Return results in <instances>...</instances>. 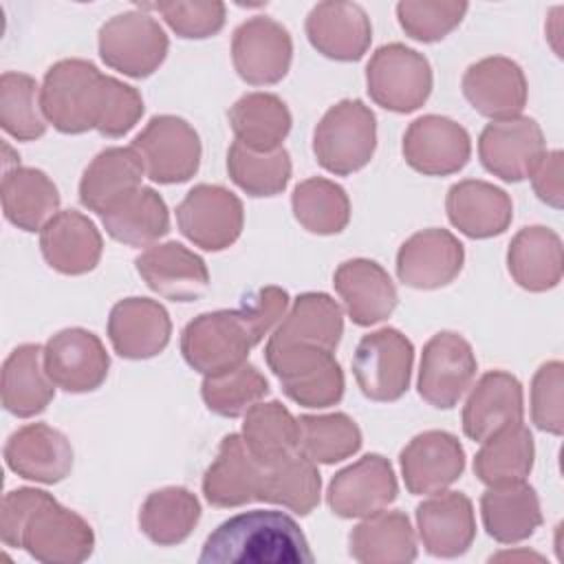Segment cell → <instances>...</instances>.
Instances as JSON below:
<instances>
[{"label":"cell","instance_id":"obj_1","mask_svg":"<svg viewBox=\"0 0 564 564\" xmlns=\"http://www.w3.org/2000/svg\"><path fill=\"white\" fill-rule=\"evenodd\" d=\"M0 538L11 549H24L44 564H77L93 555V527L62 507L48 491L20 487L0 505Z\"/></svg>","mask_w":564,"mask_h":564},{"label":"cell","instance_id":"obj_2","mask_svg":"<svg viewBox=\"0 0 564 564\" xmlns=\"http://www.w3.org/2000/svg\"><path fill=\"white\" fill-rule=\"evenodd\" d=\"M203 564H306L313 562L300 524L273 509H253L220 522L198 555Z\"/></svg>","mask_w":564,"mask_h":564},{"label":"cell","instance_id":"obj_3","mask_svg":"<svg viewBox=\"0 0 564 564\" xmlns=\"http://www.w3.org/2000/svg\"><path fill=\"white\" fill-rule=\"evenodd\" d=\"M112 75H104L93 62L70 57L55 62L42 82V115L64 134L97 130L104 121Z\"/></svg>","mask_w":564,"mask_h":564},{"label":"cell","instance_id":"obj_4","mask_svg":"<svg viewBox=\"0 0 564 564\" xmlns=\"http://www.w3.org/2000/svg\"><path fill=\"white\" fill-rule=\"evenodd\" d=\"M264 359L284 394L304 408H330L344 397V370L333 350L300 344H269Z\"/></svg>","mask_w":564,"mask_h":564},{"label":"cell","instance_id":"obj_5","mask_svg":"<svg viewBox=\"0 0 564 564\" xmlns=\"http://www.w3.org/2000/svg\"><path fill=\"white\" fill-rule=\"evenodd\" d=\"M377 148V117L361 99L330 106L313 130L317 163L337 176L366 167Z\"/></svg>","mask_w":564,"mask_h":564},{"label":"cell","instance_id":"obj_6","mask_svg":"<svg viewBox=\"0 0 564 564\" xmlns=\"http://www.w3.org/2000/svg\"><path fill=\"white\" fill-rule=\"evenodd\" d=\"M366 86L377 106L392 112H414L432 93V66L423 53L405 44H383L366 66Z\"/></svg>","mask_w":564,"mask_h":564},{"label":"cell","instance_id":"obj_7","mask_svg":"<svg viewBox=\"0 0 564 564\" xmlns=\"http://www.w3.org/2000/svg\"><path fill=\"white\" fill-rule=\"evenodd\" d=\"M412 364V341L388 326L359 339L352 355V375L366 399L390 403L408 392Z\"/></svg>","mask_w":564,"mask_h":564},{"label":"cell","instance_id":"obj_8","mask_svg":"<svg viewBox=\"0 0 564 564\" xmlns=\"http://www.w3.org/2000/svg\"><path fill=\"white\" fill-rule=\"evenodd\" d=\"M97 44L106 66L134 79L152 75L170 48L163 26L141 9L117 13L104 22Z\"/></svg>","mask_w":564,"mask_h":564},{"label":"cell","instance_id":"obj_9","mask_svg":"<svg viewBox=\"0 0 564 564\" xmlns=\"http://www.w3.org/2000/svg\"><path fill=\"white\" fill-rule=\"evenodd\" d=\"M132 148L143 161L145 176L161 185L189 181L200 165L198 132L176 115H156L134 137Z\"/></svg>","mask_w":564,"mask_h":564},{"label":"cell","instance_id":"obj_10","mask_svg":"<svg viewBox=\"0 0 564 564\" xmlns=\"http://www.w3.org/2000/svg\"><path fill=\"white\" fill-rule=\"evenodd\" d=\"M251 348L253 341L236 308L200 313L181 335L183 359L205 377L245 364Z\"/></svg>","mask_w":564,"mask_h":564},{"label":"cell","instance_id":"obj_11","mask_svg":"<svg viewBox=\"0 0 564 564\" xmlns=\"http://www.w3.org/2000/svg\"><path fill=\"white\" fill-rule=\"evenodd\" d=\"M181 234L205 251H223L231 247L245 225L240 198L223 185L200 183L192 187L176 207Z\"/></svg>","mask_w":564,"mask_h":564},{"label":"cell","instance_id":"obj_12","mask_svg":"<svg viewBox=\"0 0 564 564\" xmlns=\"http://www.w3.org/2000/svg\"><path fill=\"white\" fill-rule=\"evenodd\" d=\"M476 355L469 341L452 330L436 333L421 352L419 394L438 410L454 408L476 377Z\"/></svg>","mask_w":564,"mask_h":564},{"label":"cell","instance_id":"obj_13","mask_svg":"<svg viewBox=\"0 0 564 564\" xmlns=\"http://www.w3.org/2000/svg\"><path fill=\"white\" fill-rule=\"evenodd\" d=\"M546 154L544 132L531 117L491 121L478 139V156L487 172L520 183L533 174Z\"/></svg>","mask_w":564,"mask_h":564},{"label":"cell","instance_id":"obj_14","mask_svg":"<svg viewBox=\"0 0 564 564\" xmlns=\"http://www.w3.org/2000/svg\"><path fill=\"white\" fill-rule=\"evenodd\" d=\"M293 42L289 31L267 15L245 20L231 37L234 68L251 86L278 84L291 66Z\"/></svg>","mask_w":564,"mask_h":564},{"label":"cell","instance_id":"obj_15","mask_svg":"<svg viewBox=\"0 0 564 564\" xmlns=\"http://www.w3.org/2000/svg\"><path fill=\"white\" fill-rule=\"evenodd\" d=\"M397 494L399 485L390 460L381 454H366L333 476L326 500L339 518H366L392 505Z\"/></svg>","mask_w":564,"mask_h":564},{"label":"cell","instance_id":"obj_16","mask_svg":"<svg viewBox=\"0 0 564 564\" xmlns=\"http://www.w3.org/2000/svg\"><path fill=\"white\" fill-rule=\"evenodd\" d=\"M44 368L51 381L73 394L97 390L110 368L101 339L86 328H64L44 346Z\"/></svg>","mask_w":564,"mask_h":564},{"label":"cell","instance_id":"obj_17","mask_svg":"<svg viewBox=\"0 0 564 564\" xmlns=\"http://www.w3.org/2000/svg\"><path fill=\"white\" fill-rule=\"evenodd\" d=\"M469 154V132L449 117L423 115L403 134L405 163L425 176L456 174L467 165Z\"/></svg>","mask_w":564,"mask_h":564},{"label":"cell","instance_id":"obj_18","mask_svg":"<svg viewBox=\"0 0 564 564\" xmlns=\"http://www.w3.org/2000/svg\"><path fill=\"white\" fill-rule=\"evenodd\" d=\"M399 463L405 489L414 496H432L463 476L465 449L454 434L427 430L401 449Z\"/></svg>","mask_w":564,"mask_h":564},{"label":"cell","instance_id":"obj_19","mask_svg":"<svg viewBox=\"0 0 564 564\" xmlns=\"http://www.w3.org/2000/svg\"><path fill=\"white\" fill-rule=\"evenodd\" d=\"M460 240L438 227L412 234L397 253V275L410 289L432 291L449 284L463 269Z\"/></svg>","mask_w":564,"mask_h":564},{"label":"cell","instance_id":"obj_20","mask_svg":"<svg viewBox=\"0 0 564 564\" xmlns=\"http://www.w3.org/2000/svg\"><path fill=\"white\" fill-rule=\"evenodd\" d=\"M460 86L471 108L491 121L520 117L529 93L520 64L502 55L485 57L471 64L465 70Z\"/></svg>","mask_w":564,"mask_h":564},{"label":"cell","instance_id":"obj_21","mask_svg":"<svg viewBox=\"0 0 564 564\" xmlns=\"http://www.w3.org/2000/svg\"><path fill=\"white\" fill-rule=\"evenodd\" d=\"M306 37L311 46L335 62H357L372 42L368 13L357 2H319L306 15Z\"/></svg>","mask_w":564,"mask_h":564},{"label":"cell","instance_id":"obj_22","mask_svg":"<svg viewBox=\"0 0 564 564\" xmlns=\"http://www.w3.org/2000/svg\"><path fill=\"white\" fill-rule=\"evenodd\" d=\"M134 267L154 293L172 302H194L209 286L205 260L174 240L148 247Z\"/></svg>","mask_w":564,"mask_h":564},{"label":"cell","instance_id":"obj_23","mask_svg":"<svg viewBox=\"0 0 564 564\" xmlns=\"http://www.w3.org/2000/svg\"><path fill=\"white\" fill-rule=\"evenodd\" d=\"M170 313L150 297L119 300L108 315V339L123 359L156 357L170 344Z\"/></svg>","mask_w":564,"mask_h":564},{"label":"cell","instance_id":"obj_24","mask_svg":"<svg viewBox=\"0 0 564 564\" xmlns=\"http://www.w3.org/2000/svg\"><path fill=\"white\" fill-rule=\"evenodd\" d=\"M4 463L20 478L55 485L73 469V447L59 430L29 423L7 438Z\"/></svg>","mask_w":564,"mask_h":564},{"label":"cell","instance_id":"obj_25","mask_svg":"<svg viewBox=\"0 0 564 564\" xmlns=\"http://www.w3.org/2000/svg\"><path fill=\"white\" fill-rule=\"evenodd\" d=\"M423 549L434 557H458L476 538L471 500L463 491H438L416 507Z\"/></svg>","mask_w":564,"mask_h":564},{"label":"cell","instance_id":"obj_26","mask_svg":"<svg viewBox=\"0 0 564 564\" xmlns=\"http://www.w3.org/2000/svg\"><path fill=\"white\" fill-rule=\"evenodd\" d=\"M522 383L505 370L485 372L471 388L463 408V432L482 443L491 434L522 421Z\"/></svg>","mask_w":564,"mask_h":564},{"label":"cell","instance_id":"obj_27","mask_svg":"<svg viewBox=\"0 0 564 564\" xmlns=\"http://www.w3.org/2000/svg\"><path fill=\"white\" fill-rule=\"evenodd\" d=\"M348 317L357 326L383 322L397 308L399 295L388 271L368 258H352L337 267L333 275Z\"/></svg>","mask_w":564,"mask_h":564},{"label":"cell","instance_id":"obj_28","mask_svg":"<svg viewBox=\"0 0 564 564\" xmlns=\"http://www.w3.org/2000/svg\"><path fill=\"white\" fill-rule=\"evenodd\" d=\"M40 249L46 264L57 273L84 275L99 264L104 240L88 216L66 209L42 227Z\"/></svg>","mask_w":564,"mask_h":564},{"label":"cell","instance_id":"obj_29","mask_svg":"<svg viewBox=\"0 0 564 564\" xmlns=\"http://www.w3.org/2000/svg\"><path fill=\"white\" fill-rule=\"evenodd\" d=\"M262 476L264 463L249 452L242 434H227L203 476V494L214 507H242L258 500Z\"/></svg>","mask_w":564,"mask_h":564},{"label":"cell","instance_id":"obj_30","mask_svg":"<svg viewBox=\"0 0 564 564\" xmlns=\"http://www.w3.org/2000/svg\"><path fill=\"white\" fill-rule=\"evenodd\" d=\"M445 212L449 223L467 238H494L507 231L513 205L505 189L476 178H465L447 189Z\"/></svg>","mask_w":564,"mask_h":564},{"label":"cell","instance_id":"obj_31","mask_svg":"<svg viewBox=\"0 0 564 564\" xmlns=\"http://www.w3.org/2000/svg\"><path fill=\"white\" fill-rule=\"evenodd\" d=\"M143 174V161L132 145L106 148L84 170L79 181V200L86 209L101 216L139 189Z\"/></svg>","mask_w":564,"mask_h":564},{"label":"cell","instance_id":"obj_32","mask_svg":"<svg viewBox=\"0 0 564 564\" xmlns=\"http://www.w3.org/2000/svg\"><path fill=\"white\" fill-rule=\"evenodd\" d=\"M480 516L487 535L500 544L524 542L542 524L538 494L527 480L487 487L480 496Z\"/></svg>","mask_w":564,"mask_h":564},{"label":"cell","instance_id":"obj_33","mask_svg":"<svg viewBox=\"0 0 564 564\" xmlns=\"http://www.w3.org/2000/svg\"><path fill=\"white\" fill-rule=\"evenodd\" d=\"M507 269L518 286L531 293H544L562 280V240L542 225L520 229L507 249Z\"/></svg>","mask_w":564,"mask_h":564},{"label":"cell","instance_id":"obj_34","mask_svg":"<svg viewBox=\"0 0 564 564\" xmlns=\"http://www.w3.org/2000/svg\"><path fill=\"white\" fill-rule=\"evenodd\" d=\"M344 335V311L328 295L308 291L293 300L282 322L275 326L269 344H300L333 350Z\"/></svg>","mask_w":564,"mask_h":564},{"label":"cell","instance_id":"obj_35","mask_svg":"<svg viewBox=\"0 0 564 564\" xmlns=\"http://www.w3.org/2000/svg\"><path fill=\"white\" fill-rule=\"evenodd\" d=\"M55 383L44 368V348L22 344L2 364V405L18 419H31L46 410L55 397Z\"/></svg>","mask_w":564,"mask_h":564},{"label":"cell","instance_id":"obj_36","mask_svg":"<svg viewBox=\"0 0 564 564\" xmlns=\"http://www.w3.org/2000/svg\"><path fill=\"white\" fill-rule=\"evenodd\" d=\"M350 557L361 564H410L416 560L414 529L403 511L366 516L348 538Z\"/></svg>","mask_w":564,"mask_h":564},{"label":"cell","instance_id":"obj_37","mask_svg":"<svg viewBox=\"0 0 564 564\" xmlns=\"http://www.w3.org/2000/svg\"><path fill=\"white\" fill-rule=\"evenodd\" d=\"M0 196L4 218L22 231H42L59 207L57 185L37 167L4 170Z\"/></svg>","mask_w":564,"mask_h":564},{"label":"cell","instance_id":"obj_38","mask_svg":"<svg viewBox=\"0 0 564 564\" xmlns=\"http://www.w3.org/2000/svg\"><path fill=\"white\" fill-rule=\"evenodd\" d=\"M236 141L256 152H273L291 132V112L273 93H247L227 112Z\"/></svg>","mask_w":564,"mask_h":564},{"label":"cell","instance_id":"obj_39","mask_svg":"<svg viewBox=\"0 0 564 564\" xmlns=\"http://www.w3.org/2000/svg\"><path fill=\"white\" fill-rule=\"evenodd\" d=\"M106 234L128 247H150L170 231L165 200L152 187H139L101 214Z\"/></svg>","mask_w":564,"mask_h":564},{"label":"cell","instance_id":"obj_40","mask_svg":"<svg viewBox=\"0 0 564 564\" xmlns=\"http://www.w3.org/2000/svg\"><path fill=\"white\" fill-rule=\"evenodd\" d=\"M533 456V436L520 421L482 441L474 458V474L487 487L520 482L531 474Z\"/></svg>","mask_w":564,"mask_h":564},{"label":"cell","instance_id":"obj_41","mask_svg":"<svg viewBox=\"0 0 564 564\" xmlns=\"http://www.w3.org/2000/svg\"><path fill=\"white\" fill-rule=\"evenodd\" d=\"M322 476L317 463L302 452L264 465L258 500L282 505L297 516H308L319 505Z\"/></svg>","mask_w":564,"mask_h":564},{"label":"cell","instance_id":"obj_42","mask_svg":"<svg viewBox=\"0 0 564 564\" xmlns=\"http://www.w3.org/2000/svg\"><path fill=\"white\" fill-rule=\"evenodd\" d=\"M200 520V502L185 487H163L152 491L139 511L143 535L159 546H174L189 538Z\"/></svg>","mask_w":564,"mask_h":564},{"label":"cell","instance_id":"obj_43","mask_svg":"<svg viewBox=\"0 0 564 564\" xmlns=\"http://www.w3.org/2000/svg\"><path fill=\"white\" fill-rule=\"evenodd\" d=\"M242 441L264 465L300 452V423L280 401H258L245 412Z\"/></svg>","mask_w":564,"mask_h":564},{"label":"cell","instance_id":"obj_44","mask_svg":"<svg viewBox=\"0 0 564 564\" xmlns=\"http://www.w3.org/2000/svg\"><path fill=\"white\" fill-rule=\"evenodd\" d=\"M291 207L295 220L317 236L339 234L350 220V200L346 189L322 176L297 183L291 196Z\"/></svg>","mask_w":564,"mask_h":564},{"label":"cell","instance_id":"obj_45","mask_svg":"<svg viewBox=\"0 0 564 564\" xmlns=\"http://www.w3.org/2000/svg\"><path fill=\"white\" fill-rule=\"evenodd\" d=\"M300 452L313 463L333 465L350 458L361 447L359 425L344 412L333 414H302Z\"/></svg>","mask_w":564,"mask_h":564},{"label":"cell","instance_id":"obj_46","mask_svg":"<svg viewBox=\"0 0 564 564\" xmlns=\"http://www.w3.org/2000/svg\"><path fill=\"white\" fill-rule=\"evenodd\" d=\"M267 394V377L249 361L218 375H207L200 383V397L207 410L225 419L245 416V412Z\"/></svg>","mask_w":564,"mask_h":564},{"label":"cell","instance_id":"obj_47","mask_svg":"<svg viewBox=\"0 0 564 564\" xmlns=\"http://www.w3.org/2000/svg\"><path fill=\"white\" fill-rule=\"evenodd\" d=\"M227 172L249 196H275L289 185L291 156L284 148L256 152L240 141H234L227 152Z\"/></svg>","mask_w":564,"mask_h":564},{"label":"cell","instance_id":"obj_48","mask_svg":"<svg viewBox=\"0 0 564 564\" xmlns=\"http://www.w3.org/2000/svg\"><path fill=\"white\" fill-rule=\"evenodd\" d=\"M37 82L26 73L7 70L0 77V126L18 141H35L46 132Z\"/></svg>","mask_w":564,"mask_h":564},{"label":"cell","instance_id":"obj_49","mask_svg":"<svg viewBox=\"0 0 564 564\" xmlns=\"http://www.w3.org/2000/svg\"><path fill=\"white\" fill-rule=\"evenodd\" d=\"M467 9V2L456 0H403L397 4V18L405 35L432 44L454 31Z\"/></svg>","mask_w":564,"mask_h":564},{"label":"cell","instance_id":"obj_50","mask_svg":"<svg viewBox=\"0 0 564 564\" xmlns=\"http://www.w3.org/2000/svg\"><path fill=\"white\" fill-rule=\"evenodd\" d=\"M143 9L159 11L167 22V26L178 37H185V40L212 37L225 24V4L218 0L154 2V4H143Z\"/></svg>","mask_w":564,"mask_h":564},{"label":"cell","instance_id":"obj_51","mask_svg":"<svg viewBox=\"0 0 564 564\" xmlns=\"http://www.w3.org/2000/svg\"><path fill=\"white\" fill-rule=\"evenodd\" d=\"M531 419L542 432H564V366L557 359L542 364L533 375Z\"/></svg>","mask_w":564,"mask_h":564},{"label":"cell","instance_id":"obj_52","mask_svg":"<svg viewBox=\"0 0 564 564\" xmlns=\"http://www.w3.org/2000/svg\"><path fill=\"white\" fill-rule=\"evenodd\" d=\"M236 311L256 346L286 315L289 293L280 286H260V289L247 293Z\"/></svg>","mask_w":564,"mask_h":564},{"label":"cell","instance_id":"obj_53","mask_svg":"<svg viewBox=\"0 0 564 564\" xmlns=\"http://www.w3.org/2000/svg\"><path fill=\"white\" fill-rule=\"evenodd\" d=\"M531 185L538 198L555 209L562 207V152H546L540 165L531 174Z\"/></svg>","mask_w":564,"mask_h":564}]
</instances>
